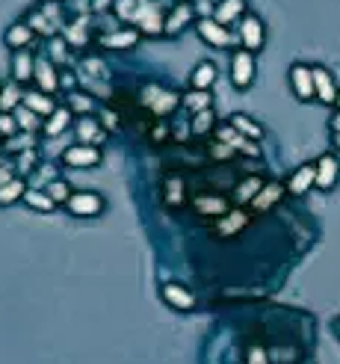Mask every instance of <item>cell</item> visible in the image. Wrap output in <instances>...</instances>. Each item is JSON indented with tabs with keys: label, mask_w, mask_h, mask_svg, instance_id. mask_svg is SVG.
I'll use <instances>...</instances> for the list:
<instances>
[{
	"label": "cell",
	"mask_w": 340,
	"mask_h": 364,
	"mask_svg": "<svg viewBox=\"0 0 340 364\" xmlns=\"http://www.w3.org/2000/svg\"><path fill=\"white\" fill-rule=\"evenodd\" d=\"M139 104L145 107L151 116L163 119V116L175 113V107L181 104V95L172 89H163L157 83H148V86H142V92H139Z\"/></svg>",
	"instance_id": "cell-1"
},
{
	"label": "cell",
	"mask_w": 340,
	"mask_h": 364,
	"mask_svg": "<svg viewBox=\"0 0 340 364\" xmlns=\"http://www.w3.org/2000/svg\"><path fill=\"white\" fill-rule=\"evenodd\" d=\"M134 24L139 33H148V36H154L166 27V18H163L160 6L154 0H136V12H134Z\"/></svg>",
	"instance_id": "cell-2"
},
{
	"label": "cell",
	"mask_w": 340,
	"mask_h": 364,
	"mask_svg": "<svg viewBox=\"0 0 340 364\" xmlns=\"http://www.w3.org/2000/svg\"><path fill=\"white\" fill-rule=\"evenodd\" d=\"M62 163L71 169H89V166H98L101 163V151H98L95 146H71L62 151Z\"/></svg>",
	"instance_id": "cell-3"
},
{
	"label": "cell",
	"mask_w": 340,
	"mask_h": 364,
	"mask_svg": "<svg viewBox=\"0 0 340 364\" xmlns=\"http://www.w3.org/2000/svg\"><path fill=\"white\" fill-rule=\"evenodd\" d=\"M65 207H69L74 216H98L104 211V198L98 193H71Z\"/></svg>",
	"instance_id": "cell-4"
},
{
	"label": "cell",
	"mask_w": 340,
	"mask_h": 364,
	"mask_svg": "<svg viewBox=\"0 0 340 364\" xmlns=\"http://www.w3.org/2000/svg\"><path fill=\"white\" fill-rule=\"evenodd\" d=\"M251 77H255V57H251V51H237L231 57V80L237 89H246L251 83Z\"/></svg>",
	"instance_id": "cell-5"
},
{
	"label": "cell",
	"mask_w": 340,
	"mask_h": 364,
	"mask_svg": "<svg viewBox=\"0 0 340 364\" xmlns=\"http://www.w3.org/2000/svg\"><path fill=\"white\" fill-rule=\"evenodd\" d=\"M216 139L219 142H225V146H231L234 151H243L249 154V157H258V142L255 139H246L234 125H222V128H216Z\"/></svg>",
	"instance_id": "cell-6"
},
{
	"label": "cell",
	"mask_w": 340,
	"mask_h": 364,
	"mask_svg": "<svg viewBox=\"0 0 340 364\" xmlns=\"http://www.w3.org/2000/svg\"><path fill=\"white\" fill-rule=\"evenodd\" d=\"M74 134H78L80 146H101V142H107V128L101 125V121H95L92 116H83L78 125H74Z\"/></svg>",
	"instance_id": "cell-7"
},
{
	"label": "cell",
	"mask_w": 340,
	"mask_h": 364,
	"mask_svg": "<svg viewBox=\"0 0 340 364\" xmlns=\"http://www.w3.org/2000/svg\"><path fill=\"white\" fill-rule=\"evenodd\" d=\"M33 80L39 83V92H45V95L57 92L60 89V74H57V69H53V60L36 57V74H33Z\"/></svg>",
	"instance_id": "cell-8"
},
{
	"label": "cell",
	"mask_w": 340,
	"mask_h": 364,
	"mask_svg": "<svg viewBox=\"0 0 340 364\" xmlns=\"http://www.w3.org/2000/svg\"><path fill=\"white\" fill-rule=\"evenodd\" d=\"M199 36L207 42V45L213 48H228L231 45V33H228V27H222L216 18H202L199 21Z\"/></svg>",
	"instance_id": "cell-9"
},
{
	"label": "cell",
	"mask_w": 340,
	"mask_h": 364,
	"mask_svg": "<svg viewBox=\"0 0 340 364\" xmlns=\"http://www.w3.org/2000/svg\"><path fill=\"white\" fill-rule=\"evenodd\" d=\"M290 83H293L296 98H302V101H311V98L316 95V89H314V71L308 69V65H293V69H290Z\"/></svg>",
	"instance_id": "cell-10"
},
{
	"label": "cell",
	"mask_w": 340,
	"mask_h": 364,
	"mask_svg": "<svg viewBox=\"0 0 340 364\" xmlns=\"http://www.w3.org/2000/svg\"><path fill=\"white\" fill-rule=\"evenodd\" d=\"M240 42H243V51H260L263 48V24L260 18L246 15L243 24H240Z\"/></svg>",
	"instance_id": "cell-11"
},
{
	"label": "cell",
	"mask_w": 340,
	"mask_h": 364,
	"mask_svg": "<svg viewBox=\"0 0 340 364\" xmlns=\"http://www.w3.org/2000/svg\"><path fill=\"white\" fill-rule=\"evenodd\" d=\"M193 207H195V214L199 216H225V214H231L228 211V198H222V196H195L193 198Z\"/></svg>",
	"instance_id": "cell-12"
},
{
	"label": "cell",
	"mask_w": 340,
	"mask_h": 364,
	"mask_svg": "<svg viewBox=\"0 0 340 364\" xmlns=\"http://www.w3.org/2000/svg\"><path fill=\"white\" fill-rule=\"evenodd\" d=\"M249 225V214L246 211H231V214H225L222 219H219V225H216V234L219 237H234V234H240Z\"/></svg>",
	"instance_id": "cell-13"
},
{
	"label": "cell",
	"mask_w": 340,
	"mask_h": 364,
	"mask_svg": "<svg viewBox=\"0 0 340 364\" xmlns=\"http://www.w3.org/2000/svg\"><path fill=\"white\" fill-rule=\"evenodd\" d=\"M281 193H284L281 184H276V181L263 184V190L255 196V202H251V211H255V214H267L269 207H276V202L281 198Z\"/></svg>",
	"instance_id": "cell-14"
},
{
	"label": "cell",
	"mask_w": 340,
	"mask_h": 364,
	"mask_svg": "<svg viewBox=\"0 0 340 364\" xmlns=\"http://www.w3.org/2000/svg\"><path fill=\"white\" fill-rule=\"evenodd\" d=\"M314 71V89H316V98L323 104H337V89H334V80L332 74L325 69H311Z\"/></svg>",
	"instance_id": "cell-15"
},
{
	"label": "cell",
	"mask_w": 340,
	"mask_h": 364,
	"mask_svg": "<svg viewBox=\"0 0 340 364\" xmlns=\"http://www.w3.org/2000/svg\"><path fill=\"white\" fill-rule=\"evenodd\" d=\"M337 172H340V166L332 154L320 157V163H316V187H320V190H332L337 184Z\"/></svg>",
	"instance_id": "cell-16"
},
{
	"label": "cell",
	"mask_w": 340,
	"mask_h": 364,
	"mask_svg": "<svg viewBox=\"0 0 340 364\" xmlns=\"http://www.w3.org/2000/svg\"><path fill=\"white\" fill-rule=\"evenodd\" d=\"M27 24L36 33H42V36H51L53 39V33H57V27H60V12L53 6L48 9V12H33Z\"/></svg>",
	"instance_id": "cell-17"
},
{
	"label": "cell",
	"mask_w": 340,
	"mask_h": 364,
	"mask_svg": "<svg viewBox=\"0 0 340 364\" xmlns=\"http://www.w3.org/2000/svg\"><path fill=\"white\" fill-rule=\"evenodd\" d=\"M163 300H166L172 308H178V311H190V308H195V296L181 288V284H166L163 288Z\"/></svg>",
	"instance_id": "cell-18"
},
{
	"label": "cell",
	"mask_w": 340,
	"mask_h": 364,
	"mask_svg": "<svg viewBox=\"0 0 340 364\" xmlns=\"http://www.w3.org/2000/svg\"><path fill=\"white\" fill-rule=\"evenodd\" d=\"M24 107H30L36 116H42V119H51L53 113H57V104L51 101V95H45V92H24V101H21Z\"/></svg>",
	"instance_id": "cell-19"
},
{
	"label": "cell",
	"mask_w": 340,
	"mask_h": 364,
	"mask_svg": "<svg viewBox=\"0 0 340 364\" xmlns=\"http://www.w3.org/2000/svg\"><path fill=\"white\" fill-rule=\"evenodd\" d=\"M33 74H36V57H30L27 51H15V57H12V77H15V83L33 80Z\"/></svg>",
	"instance_id": "cell-20"
},
{
	"label": "cell",
	"mask_w": 340,
	"mask_h": 364,
	"mask_svg": "<svg viewBox=\"0 0 340 364\" xmlns=\"http://www.w3.org/2000/svg\"><path fill=\"white\" fill-rule=\"evenodd\" d=\"M62 33H65V45H71V48H83L86 42H89V18L86 15H80L74 24H69V27H62Z\"/></svg>",
	"instance_id": "cell-21"
},
{
	"label": "cell",
	"mask_w": 340,
	"mask_h": 364,
	"mask_svg": "<svg viewBox=\"0 0 340 364\" xmlns=\"http://www.w3.org/2000/svg\"><path fill=\"white\" fill-rule=\"evenodd\" d=\"M311 187H316V166H299V169L293 172L287 190L293 196H302V193H308Z\"/></svg>",
	"instance_id": "cell-22"
},
{
	"label": "cell",
	"mask_w": 340,
	"mask_h": 364,
	"mask_svg": "<svg viewBox=\"0 0 340 364\" xmlns=\"http://www.w3.org/2000/svg\"><path fill=\"white\" fill-rule=\"evenodd\" d=\"M136 39H139V30H113V33H107V36H101V45L104 48H113V51H125L130 45H136Z\"/></svg>",
	"instance_id": "cell-23"
},
{
	"label": "cell",
	"mask_w": 340,
	"mask_h": 364,
	"mask_svg": "<svg viewBox=\"0 0 340 364\" xmlns=\"http://www.w3.org/2000/svg\"><path fill=\"white\" fill-rule=\"evenodd\" d=\"M193 15H195V9H193L190 3H178V6H175L172 12H169V18H166V27H163V33H169V36H172V33L184 30V27L193 21Z\"/></svg>",
	"instance_id": "cell-24"
},
{
	"label": "cell",
	"mask_w": 340,
	"mask_h": 364,
	"mask_svg": "<svg viewBox=\"0 0 340 364\" xmlns=\"http://www.w3.org/2000/svg\"><path fill=\"white\" fill-rule=\"evenodd\" d=\"M33 39H36V30H33L30 24H12L6 30V45L12 51H24Z\"/></svg>",
	"instance_id": "cell-25"
},
{
	"label": "cell",
	"mask_w": 340,
	"mask_h": 364,
	"mask_svg": "<svg viewBox=\"0 0 340 364\" xmlns=\"http://www.w3.org/2000/svg\"><path fill=\"white\" fill-rule=\"evenodd\" d=\"M260 190H263V178H258V175L243 178V181H240V187L234 190V202H237V205H251Z\"/></svg>",
	"instance_id": "cell-26"
},
{
	"label": "cell",
	"mask_w": 340,
	"mask_h": 364,
	"mask_svg": "<svg viewBox=\"0 0 340 364\" xmlns=\"http://www.w3.org/2000/svg\"><path fill=\"white\" fill-rule=\"evenodd\" d=\"M243 12H246V0H222V3L216 6V15H213V18H216L222 27H228L231 21H237Z\"/></svg>",
	"instance_id": "cell-27"
},
{
	"label": "cell",
	"mask_w": 340,
	"mask_h": 364,
	"mask_svg": "<svg viewBox=\"0 0 340 364\" xmlns=\"http://www.w3.org/2000/svg\"><path fill=\"white\" fill-rule=\"evenodd\" d=\"M71 125V110H65V107H57V113H53L48 121H45V134L51 137V139H57V137H62L65 134V128Z\"/></svg>",
	"instance_id": "cell-28"
},
{
	"label": "cell",
	"mask_w": 340,
	"mask_h": 364,
	"mask_svg": "<svg viewBox=\"0 0 340 364\" xmlns=\"http://www.w3.org/2000/svg\"><path fill=\"white\" fill-rule=\"evenodd\" d=\"M213 80H216V65H213V62H202V65H195V71H193V77H190L193 89H202V92H211Z\"/></svg>",
	"instance_id": "cell-29"
},
{
	"label": "cell",
	"mask_w": 340,
	"mask_h": 364,
	"mask_svg": "<svg viewBox=\"0 0 340 364\" xmlns=\"http://www.w3.org/2000/svg\"><path fill=\"white\" fill-rule=\"evenodd\" d=\"M24 202L33 207V211H42V214H51L53 207H57V202H53L45 190H39V187H30L27 196H24Z\"/></svg>",
	"instance_id": "cell-30"
},
{
	"label": "cell",
	"mask_w": 340,
	"mask_h": 364,
	"mask_svg": "<svg viewBox=\"0 0 340 364\" xmlns=\"http://www.w3.org/2000/svg\"><path fill=\"white\" fill-rule=\"evenodd\" d=\"M15 121H18V128L21 130H24V134H36V130H39V125H42V116H36V113H33V110L30 107H24V104H21V107H15Z\"/></svg>",
	"instance_id": "cell-31"
},
{
	"label": "cell",
	"mask_w": 340,
	"mask_h": 364,
	"mask_svg": "<svg viewBox=\"0 0 340 364\" xmlns=\"http://www.w3.org/2000/svg\"><path fill=\"white\" fill-rule=\"evenodd\" d=\"M18 101H24L18 83H6L3 89H0V110H3V113H15V107H21Z\"/></svg>",
	"instance_id": "cell-32"
},
{
	"label": "cell",
	"mask_w": 340,
	"mask_h": 364,
	"mask_svg": "<svg viewBox=\"0 0 340 364\" xmlns=\"http://www.w3.org/2000/svg\"><path fill=\"white\" fill-rule=\"evenodd\" d=\"M24 196H27L24 178H15V181H9L6 187H0V205H12V202H18V198H24Z\"/></svg>",
	"instance_id": "cell-33"
},
{
	"label": "cell",
	"mask_w": 340,
	"mask_h": 364,
	"mask_svg": "<svg viewBox=\"0 0 340 364\" xmlns=\"http://www.w3.org/2000/svg\"><path fill=\"white\" fill-rule=\"evenodd\" d=\"M190 130H193L195 137H207L211 130H216V116H213V110H204V113H195V119H193Z\"/></svg>",
	"instance_id": "cell-34"
},
{
	"label": "cell",
	"mask_w": 340,
	"mask_h": 364,
	"mask_svg": "<svg viewBox=\"0 0 340 364\" xmlns=\"http://www.w3.org/2000/svg\"><path fill=\"white\" fill-rule=\"evenodd\" d=\"M211 92H202V89H193L184 95V104L193 110V113H204V110H211Z\"/></svg>",
	"instance_id": "cell-35"
},
{
	"label": "cell",
	"mask_w": 340,
	"mask_h": 364,
	"mask_svg": "<svg viewBox=\"0 0 340 364\" xmlns=\"http://www.w3.org/2000/svg\"><path fill=\"white\" fill-rule=\"evenodd\" d=\"M231 125H234L246 139H255V142H258V139L263 137V130H260L258 121H251V119H246V116H234V119H231Z\"/></svg>",
	"instance_id": "cell-36"
},
{
	"label": "cell",
	"mask_w": 340,
	"mask_h": 364,
	"mask_svg": "<svg viewBox=\"0 0 340 364\" xmlns=\"http://www.w3.org/2000/svg\"><path fill=\"white\" fill-rule=\"evenodd\" d=\"M181 202H184V181L178 175H172V178H166V205L178 207Z\"/></svg>",
	"instance_id": "cell-37"
},
{
	"label": "cell",
	"mask_w": 340,
	"mask_h": 364,
	"mask_svg": "<svg viewBox=\"0 0 340 364\" xmlns=\"http://www.w3.org/2000/svg\"><path fill=\"white\" fill-rule=\"evenodd\" d=\"M69 107L74 110V113H80V116H92V110H95V101H92L89 95L71 92V95H69Z\"/></svg>",
	"instance_id": "cell-38"
},
{
	"label": "cell",
	"mask_w": 340,
	"mask_h": 364,
	"mask_svg": "<svg viewBox=\"0 0 340 364\" xmlns=\"http://www.w3.org/2000/svg\"><path fill=\"white\" fill-rule=\"evenodd\" d=\"M51 198H53V202H69V198H71V190H69V184H65V181H53V184H48V190H45Z\"/></svg>",
	"instance_id": "cell-39"
},
{
	"label": "cell",
	"mask_w": 340,
	"mask_h": 364,
	"mask_svg": "<svg viewBox=\"0 0 340 364\" xmlns=\"http://www.w3.org/2000/svg\"><path fill=\"white\" fill-rule=\"evenodd\" d=\"M18 130H21V128H18V121H15L12 113H0V137H3V139H12Z\"/></svg>",
	"instance_id": "cell-40"
},
{
	"label": "cell",
	"mask_w": 340,
	"mask_h": 364,
	"mask_svg": "<svg viewBox=\"0 0 340 364\" xmlns=\"http://www.w3.org/2000/svg\"><path fill=\"white\" fill-rule=\"evenodd\" d=\"M116 6V15L122 21H134V12H136V0H113Z\"/></svg>",
	"instance_id": "cell-41"
},
{
	"label": "cell",
	"mask_w": 340,
	"mask_h": 364,
	"mask_svg": "<svg viewBox=\"0 0 340 364\" xmlns=\"http://www.w3.org/2000/svg\"><path fill=\"white\" fill-rule=\"evenodd\" d=\"M83 71L95 80H107V65L101 60H83Z\"/></svg>",
	"instance_id": "cell-42"
},
{
	"label": "cell",
	"mask_w": 340,
	"mask_h": 364,
	"mask_svg": "<svg viewBox=\"0 0 340 364\" xmlns=\"http://www.w3.org/2000/svg\"><path fill=\"white\" fill-rule=\"evenodd\" d=\"M33 166H36V151H21L18 154V175H30Z\"/></svg>",
	"instance_id": "cell-43"
},
{
	"label": "cell",
	"mask_w": 340,
	"mask_h": 364,
	"mask_svg": "<svg viewBox=\"0 0 340 364\" xmlns=\"http://www.w3.org/2000/svg\"><path fill=\"white\" fill-rule=\"evenodd\" d=\"M246 364H269L267 349H263L260 344H251L249 352H246Z\"/></svg>",
	"instance_id": "cell-44"
},
{
	"label": "cell",
	"mask_w": 340,
	"mask_h": 364,
	"mask_svg": "<svg viewBox=\"0 0 340 364\" xmlns=\"http://www.w3.org/2000/svg\"><path fill=\"white\" fill-rule=\"evenodd\" d=\"M211 157H213V160H219V163H222V160H231V157H234V148L216 139L213 146H211Z\"/></svg>",
	"instance_id": "cell-45"
},
{
	"label": "cell",
	"mask_w": 340,
	"mask_h": 364,
	"mask_svg": "<svg viewBox=\"0 0 340 364\" xmlns=\"http://www.w3.org/2000/svg\"><path fill=\"white\" fill-rule=\"evenodd\" d=\"M51 60L65 62V39H60V36L51 39Z\"/></svg>",
	"instance_id": "cell-46"
},
{
	"label": "cell",
	"mask_w": 340,
	"mask_h": 364,
	"mask_svg": "<svg viewBox=\"0 0 340 364\" xmlns=\"http://www.w3.org/2000/svg\"><path fill=\"white\" fill-rule=\"evenodd\" d=\"M193 9H195V15H202V18H213L216 15V6L211 3V0H195Z\"/></svg>",
	"instance_id": "cell-47"
},
{
	"label": "cell",
	"mask_w": 340,
	"mask_h": 364,
	"mask_svg": "<svg viewBox=\"0 0 340 364\" xmlns=\"http://www.w3.org/2000/svg\"><path fill=\"white\" fill-rule=\"evenodd\" d=\"M36 178H39V184H53L57 181V169H53L51 163H45V166L36 169Z\"/></svg>",
	"instance_id": "cell-48"
},
{
	"label": "cell",
	"mask_w": 340,
	"mask_h": 364,
	"mask_svg": "<svg viewBox=\"0 0 340 364\" xmlns=\"http://www.w3.org/2000/svg\"><path fill=\"white\" fill-rule=\"evenodd\" d=\"M18 178V175H15V166H12V163H0V187H6L9 181H15Z\"/></svg>",
	"instance_id": "cell-49"
},
{
	"label": "cell",
	"mask_w": 340,
	"mask_h": 364,
	"mask_svg": "<svg viewBox=\"0 0 340 364\" xmlns=\"http://www.w3.org/2000/svg\"><path fill=\"white\" fill-rule=\"evenodd\" d=\"M151 139H154V142H166L169 139V128L163 125V121H157V125L151 128Z\"/></svg>",
	"instance_id": "cell-50"
},
{
	"label": "cell",
	"mask_w": 340,
	"mask_h": 364,
	"mask_svg": "<svg viewBox=\"0 0 340 364\" xmlns=\"http://www.w3.org/2000/svg\"><path fill=\"white\" fill-rule=\"evenodd\" d=\"M101 125H104V128H109V130H116V128H118V116L113 113V110H107V113H104V121H101Z\"/></svg>",
	"instance_id": "cell-51"
},
{
	"label": "cell",
	"mask_w": 340,
	"mask_h": 364,
	"mask_svg": "<svg viewBox=\"0 0 340 364\" xmlns=\"http://www.w3.org/2000/svg\"><path fill=\"white\" fill-rule=\"evenodd\" d=\"M74 83H78V77H74L71 71L60 74V86H62V89H74Z\"/></svg>",
	"instance_id": "cell-52"
},
{
	"label": "cell",
	"mask_w": 340,
	"mask_h": 364,
	"mask_svg": "<svg viewBox=\"0 0 340 364\" xmlns=\"http://www.w3.org/2000/svg\"><path fill=\"white\" fill-rule=\"evenodd\" d=\"M109 3H113V0H95V6H92V9H95V12H104V9H107Z\"/></svg>",
	"instance_id": "cell-53"
},
{
	"label": "cell",
	"mask_w": 340,
	"mask_h": 364,
	"mask_svg": "<svg viewBox=\"0 0 340 364\" xmlns=\"http://www.w3.org/2000/svg\"><path fill=\"white\" fill-rule=\"evenodd\" d=\"M332 128H334V134H340V113L332 119Z\"/></svg>",
	"instance_id": "cell-54"
},
{
	"label": "cell",
	"mask_w": 340,
	"mask_h": 364,
	"mask_svg": "<svg viewBox=\"0 0 340 364\" xmlns=\"http://www.w3.org/2000/svg\"><path fill=\"white\" fill-rule=\"evenodd\" d=\"M334 142H337V148H340V134H334Z\"/></svg>",
	"instance_id": "cell-55"
},
{
	"label": "cell",
	"mask_w": 340,
	"mask_h": 364,
	"mask_svg": "<svg viewBox=\"0 0 340 364\" xmlns=\"http://www.w3.org/2000/svg\"><path fill=\"white\" fill-rule=\"evenodd\" d=\"M337 107H340V95H337Z\"/></svg>",
	"instance_id": "cell-56"
},
{
	"label": "cell",
	"mask_w": 340,
	"mask_h": 364,
	"mask_svg": "<svg viewBox=\"0 0 340 364\" xmlns=\"http://www.w3.org/2000/svg\"><path fill=\"white\" fill-rule=\"evenodd\" d=\"M0 163H3V157H0Z\"/></svg>",
	"instance_id": "cell-57"
},
{
	"label": "cell",
	"mask_w": 340,
	"mask_h": 364,
	"mask_svg": "<svg viewBox=\"0 0 340 364\" xmlns=\"http://www.w3.org/2000/svg\"><path fill=\"white\" fill-rule=\"evenodd\" d=\"M0 89H3V86H0Z\"/></svg>",
	"instance_id": "cell-58"
}]
</instances>
